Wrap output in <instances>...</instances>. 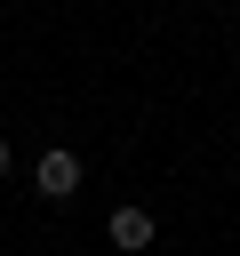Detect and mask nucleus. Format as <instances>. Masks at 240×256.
I'll use <instances>...</instances> for the list:
<instances>
[{
    "label": "nucleus",
    "instance_id": "1",
    "mask_svg": "<svg viewBox=\"0 0 240 256\" xmlns=\"http://www.w3.org/2000/svg\"><path fill=\"white\" fill-rule=\"evenodd\" d=\"M32 184H40L48 200H72V192H80V152H64V144H56V152H40Z\"/></svg>",
    "mask_w": 240,
    "mask_h": 256
},
{
    "label": "nucleus",
    "instance_id": "2",
    "mask_svg": "<svg viewBox=\"0 0 240 256\" xmlns=\"http://www.w3.org/2000/svg\"><path fill=\"white\" fill-rule=\"evenodd\" d=\"M112 248H152V216L144 208H112Z\"/></svg>",
    "mask_w": 240,
    "mask_h": 256
},
{
    "label": "nucleus",
    "instance_id": "3",
    "mask_svg": "<svg viewBox=\"0 0 240 256\" xmlns=\"http://www.w3.org/2000/svg\"><path fill=\"white\" fill-rule=\"evenodd\" d=\"M0 176H8V136H0Z\"/></svg>",
    "mask_w": 240,
    "mask_h": 256
}]
</instances>
